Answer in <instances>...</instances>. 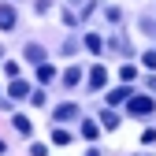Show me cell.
<instances>
[{"label": "cell", "mask_w": 156, "mask_h": 156, "mask_svg": "<svg viewBox=\"0 0 156 156\" xmlns=\"http://www.w3.org/2000/svg\"><path fill=\"white\" fill-rule=\"evenodd\" d=\"M126 112L134 115V119H149V115L156 112V101L149 93H130V101H126Z\"/></svg>", "instance_id": "cell-1"}, {"label": "cell", "mask_w": 156, "mask_h": 156, "mask_svg": "<svg viewBox=\"0 0 156 156\" xmlns=\"http://www.w3.org/2000/svg\"><path fill=\"white\" fill-rule=\"evenodd\" d=\"M15 23H19V15H15V8H11V0L0 4V30H15Z\"/></svg>", "instance_id": "cell-2"}, {"label": "cell", "mask_w": 156, "mask_h": 156, "mask_svg": "<svg viewBox=\"0 0 156 156\" xmlns=\"http://www.w3.org/2000/svg\"><path fill=\"white\" fill-rule=\"evenodd\" d=\"M52 119L56 123H74L78 119V104H60V108L52 112Z\"/></svg>", "instance_id": "cell-3"}, {"label": "cell", "mask_w": 156, "mask_h": 156, "mask_svg": "<svg viewBox=\"0 0 156 156\" xmlns=\"http://www.w3.org/2000/svg\"><path fill=\"white\" fill-rule=\"evenodd\" d=\"M8 97H11V101H26V97H30V86L23 82V78H11V86H8Z\"/></svg>", "instance_id": "cell-4"}, {"label": "cell", "mask_w": 156, "mask_h": 156, "mask_svg": "<svg viewBox=\"0 0 156 156\" xmlns=\"http://www.w3.org/2000/svg\"><path fill=\"white\" fill-rule=\"evenodd\" d=\"M104 82H108V71H104V67H93L89 78H86V86H89V89H104Z\"/></svg>", "instance_id": "cell-5"}, {"label": "cell", "mask_w": 156, "mask_h": 156, "mask_svg": "<svg viewBox=\"0 0 156 156\" xmlns=\"http://www.w3.org/2000/svg\"><path fill=\"white\" fill-rule=\"evenodd\" d=\"M82 78H86V74H82V67H67V71H63V78H60V82H63L67 89H74L78 82H82Z\"/></svg>", "instance_id": "cell-6"}, {"label": "cell", "mask_w": 156, "mask_h": 156, "mask_svg": "<svg viewBox=\"0 0 156 156\" xmlns=\"http://www.w3.org/2000/svg\"><path fill=\"white\" fill-rule=\"evenodd\" d=\"M123 101H130V86H119V89H112V93H108V108L123 104Z\"/></svg>", "instance_id": "cell-7"}, {"label": "cell", "mask_w": 156, "mask_h": 156, "mask_svg": "<svg viewBox=\"0 0 156 156\" xmlns=\"http://www.w3.org/2000/svg\"><path fill=\"white\" fill-rule=\"evenodd\" d=\"M82 45H86L89 52L101 56V52H104V37H101V34H86V41H82Z\"/></svg>", "instance_id": "cell-8"}, {"label": "cell", "mask_w": 156, "mask_h": 156, "mask_svg": "<svg viewBox=\"0 0 156 156\" xmlns=\"http://www.w3.org/2000/svg\"><path fill=\"white\" fill-rule=\"evenodd\" d=\"M52 78H56V67H52V63H37V82H41V86H48Z\"/></svg>", "instance_id": "cell-9"}, {"label": "cell", "mask_w": 156, "mask_h": 156, "mask_svg": "<svg viewBox=\"0 0 156 156\" xmlns=\"http://www.w3.org/2000/svg\"><path fill=\"white\" fill-rule=\"evenodd\" d=\"M26 60H30V63H48V60H45V48H41V45H26Z\"/></svg>", "instance_id": "cell-10"}, {"label": "cell", "mask_w": 156, "mask_h": 156, "mask_svg": "<svg viewBox=\"0 0 156 156\" xmlns=\"http://www.w3.org/2000/svg\"><path fill=\"white\" fill-rule=\"evenodd\" d=\"M101 126H104V130H115V126H119V115H115L112 108H104V112H101Z\"/></svg>", "instance_id": "cell-11"}, {"label": "cell", "mask_w": 156, "mask_h": 156, "mask_svg": "<svg viewBox=\"0 0 156 156\" xmlns=\"http://www.w3.org/2000/svg\"><path fill=\"white\" fill-rule=\"evenodd\" d=\"M108 48H112V52H119V56H130V45H126V37H112V41H108Z\"/></svg>", "instance_id": "cell-12"}, {"label": "cell", "mask_w": 156, "mask_h": 156, "mask_svg": "<svg viewBox=\"0 0 156 156\" xmlns=\"http://www.w3.org/2000/svg\"><path fill=\"white\" fill-rule=\"evenodd\" d=\"M97 134H101V126H97V123H89V119H82V138L97 141Z\"/></svg>", "instance_id": "cell-13"}, {"label": "cell", "mask_w": 156, "mask_h": 156, "mask_svg": "<svg viewBox=\"0 0 156 156\" xmlns=\"http://www.w3.org/2000/svg\"><path fill=\"white\" fill-rule=\"evenodd\" d=\"M138 30L149 34V37H156V19H152V15H149V19H138Z\"/></svg>", "instance_id": "cell-14"}, {"label": "cell", "mask_w": 156, "mask_h": 156, "mask_svg": "<svg viewBox=\"0 0 156 156\" xmlns=\"http://www.w3.org/2000/svg\"><path fill=\"white\" fill-rule=\"evenodd\" d=\"M104 19H108L112 26H119V23H123V11H119V8L112 4V8H104Z\"/></svg>", "instance_id": "cell-15"}, {"label": "cell", "mask_w": 156, "mask_h": 156, "mask_svg": "<svg viewBox=\"0 0 156 156\" xmlns=\"http://www.w3.org/2000/svg\"><path fill=\"white\" fill-rule=\"evenodd\" d=\"M11 126L19 134H30V119H26V115H11Z\"/></svg>", "instance_id": "cell-16"}, {"label": "cell", "mask_w": 156, "mask_h": 156, "mask_svg": "<svg viewBox=\"0 0 156 156\" xmlns=\"http://www.w3.org/2000/svg\"><path fill=\"white\" fill-rule=\"evenodd\" d=\"M52 141H56V145H71V134H67L63 126H56V130H52Z\"/></svg>", "instance_id": "cell-17"}, {"label": "cell", "mask_w": 156, "mask_h": 156, "mask_svg": "<svg viewBox=\"0 0 156 156\" xmlns=\"http://www.w3.org/2000/svg\"><path fill=\"white\" fill-rule=\"evenodd\" d=\"M63 23H67V26H78V23H82V19H78V11H74L71 4L63 8Z\"/></svg>", "instance_id": "cell-18"}, {"label": "cell", "mask_w": 156, "mask_h": 156, "mask_svg": "<svg viewBox=\"0 0 156 156\" xmlns=\"http://www.w3.org/2000/svg\"><path fill=\"white\" fill-rule=\"evenodd\" d=\"M119 78H123V86H130V82H134V78H138V71H134V67H130V63H126V67H123V71H119Z\"/></svg>", "instance_id": "cell-19"}, {"label": "cell", "mask_w": 156, "mask_h": 156, "mask_svg": "<svg viewBox=\"0 0 156 156\" xmlns=\"http://www.w3.org/2000/svg\"><path fill=\"white\" fill-rule=\"evenodd\" d=\"M4 74H11V78H19V60H4Z\"/></svg>", "instance_id": "cell-20"}, {"label": "cell", "mask_w": 156, "mask_h": 156, "mask_svg": "<svg viewBox=\"0 0 156 156\" xmlns=\"http://www.w3.org/2000/svg\"><path fill=\"white\" fill-rule=\"evenodd\" d=\"M48 8H52V0H34V11H37V15H45Z\"/></svg>", "instance_id": "cell-21"}, {"label": "cell", "mask_w": 156, "mask_h": 156, "mask_svg": "<svg viewBox=\"0 0 156 156\" xmlns=\"http://www.w3.org/2000/svg\"><path fill=\"white\" fill-rule=\"evenodd\" d=\"M30 156H48V149H45L41 141H34V145H30Z\"/></svg>", "instance_id": "cell-22"}, {"label": "cell", "mask_w": 156, "mask_h": 156, "mask_svg": "<svg viewBox=\"0 0 156 156\" xmlns=\"http://www.w3.org/2000/svg\"><path fill=\"white\" fill-rule=\"evenodd\" d=\"M141 63L152 71V67H156V52H141Z\"/></svg>", "instance_id": "cell-23"}, {"label": "cell", "mask_w": 156, "mask_h": 156, "mask_svg": "<svg viewBox=\"0 0 156 156\" xmlns=\"http://www.w3.org/2000/svg\"><path fill=\"white\" fill-rule=\"evenodd\" d=\"M60 52H63V56H74V52H78V41H67V45H63Z\"/></svg>", "instance_id": "cell-24"}, {"label": "cell", "mask_w": 156, "mask_h": 156, "mask_svg": "<svg viewBox=\"0 0 156 156\" xmlns=\"http://www.w3.org/2000/svg\"><path fill=\"white\" fill-rule=\"evenodd\" d=\"M141 141H145V145H156V130H145V134H141Z\"/></svg>", "instance_id": "cell-25"}, {"label": "cell", "mask_w": 156, "mask_h": 156, "mask_svg": "<svg viewBox=\"0 0 156 156\" xmlns=\"http://www.w3.org/2000/svg\"><path fill=\"white\" fill-rule=\"evenodd\" d=\"M145 86H149V93H156V74H145Z\"/></svg>", "instance_id": "cell-26"}, {"label": "cell", "mask_w": 156, "mask_h": 156, "mask_svg": "<svg viewBox=\"0 0 156 156\" xmlns=\"http://www.w3.org/2000/svg\"><path fill=\"white\" fill-rule=\"evenodd\" d=\"M4 149H8V145H4V141H0V156H4Z\"/></svg>", "instance_id": "cell-27"}]
</instances>
